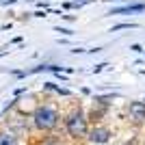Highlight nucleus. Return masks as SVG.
<instances>
[{
	"label": "nucleus",
	"mask_w": 145,
	"mask_h": 145,
	"mask_svg": "<svg viewBox=\"0 0 145 145\" xmlns=\"http://www.w3.org/2000/svg\"><path fill=\"white\" fill-rule=\"evenodd\" d=\"M30 123H33V128H35L37 132L52 134L61 123V113L54 104L41 102V104H37L35 110L30 113Z\"/></svg>",
	"instance_id": "1"
},
{
	"label": "nucleus",
	"mask_w": 145,
	"mask_h": 145,
	"mask_svg": "<svg viewBox=\"0 0 145 145\" xmlns=\"http://www.w3.org/2000/svg\"><path fill=\"white\" fill-rule=\"evenodd\" d=\"M63 126H65V132L72 141H82L87 139L89 134V119H87V113L82 106H74L69 113L63 119Z\"/></svg>",
	"instance_id": "2"
},
{
	"label": "nucleus",
	"mask_w": 145,
	"mask_h": 145,
	"mask_svg": "<svg viewBox=\"0 0 145 145\" xmlns=\"http://www.w3.org/2000/svg\"><path fill=\"white\" fill-rule=\"evenodd\" d=\"M113 137V130L104 123H97V126H91L89 128V134H87V141L93 145H106Z\"/></svg>",
	"instance_id": "3"
},
{
	"label": "nucleus",
	"mask_w": 145,
	"mask_h": 145,
	"mask_svg": "<svg viewBox=\"0 0 145 145\" xmlns=\"http://www.w3.org/2000/svg\"><path fill=\"white\" fill-rule=\"evenodd\" d=\"M126 115H128V121L132 126H143L145 123V102H130L126 108Z\"/></svg>",
	"instance_id": "4"
},
{
	"label": "nucleus",
	"mask_w": 145,
	"mask_h": 145,
	"mask_svg": "<svg viewBox=\"0 0 145 145\" xmlns=\"http://www.w3.org/2000/svg\"><path fill=\"white\" fill-rule=\"evenodd\" d=\"M5 130H9V132L13 134H26L28 132V119H26L24 113H20L18 117H7V128Z\"/></svg>",
	"instance_id": "5"
},
{
	"label": "nucleus",
	"mask_w": 145,
	"mask_h": 145,
	"mask_svg": "<svg viewBox=\"0 0 145 145\" xmlns=\"http://www.w3.org/2000/svg\"><path fill=\"white\" fill-rule=\"evenodd\" d=\"M110 106L108 104H100V102H93V108L87 113V119H89V123H93V126H97V123H102V119L106 115H108Z\"/></svg>",
	"instance_id": "6"
},
{
	"label": "nucleus",
	"mask_w": 145,
	"mask_h": 145,
	"mask_svg": "<svg viewBox=\"0 0 145 145\" xmlns=\"http://www.w3.org/2000/svg\"><path fill=\"white\" fill-rule=\"evenodd\" d=\"M0 145H20V137L9 130H0Z\"/></svg>",
	"instance_id": "7"
},
{
	"label": "nucleus",
	"mask_w": 145,
	"mask_h": 145,
	"mask_svg": "<svg viewBox=\"0 0 145 145\" xmlns=\"http://www.w3.org/2000/svg\"><path fill=\"white\" fill-rule=\"evenodd\" d=\"M145 11V5H128V7H121V9H113L108 15H121V13H139Z\"/></svg>",
	"instance_id": "8"
},
{
	"label": "nucleus",
	"mask_w": 145,
	"mask_h": 145,
	"mask_svg": "<svg viewBox=\"0 0 145 145\" xmlns=\"http://www.w3.org/2000/svg\"><path fill=\"white\" fill-rule=\"evenodd\" d=\"M37 145H61V139L56 134H48V137H43V139L37 141Z\"/></svg>",
	"instance_id": "9"
},
{
	"label": "nucleus",
	"mask_w": 145,
	"mask_h": 145,
	"mask_svg": "<svg viewBox=\"0 0 145 145\" xmlns=\"http://www.w3.org/2000/svg\"><path fill=\"white\" fill-rule=\"evenodd\" d=\"M121 28H137V24H117V26H113V28H110V33H117V30H121Z\"/></svg>",
	"instance_id": "10"
},
{
	"label": "nucleus",
	"mask_w": 145,
	"mask_h": 145,
	"mask_svg": "<svg viewBox=\"0 0 145 145\" xmlns=\"http://www.w3.org/2000/svg\"><path fill=\"white\" fill-rule=\"evenodd\" d=\"M56 33H63V35H74V33H72V30H67V28H59V26H56Z\"/></svg>",
	"instance_id": "11"
},
{
	"label": "nucleus",
	"mask_w": 145,
	"mask_h": 145,
	"mask_svg": "<svg viewBox=\"0 0 145 145\" xmlns=\"http://www.w3.org/2000/svg\"><path fill=\"white\" fill-rule=\"evenodd\" d=\"M104 67H106V63H100V65H95V67H93V72H102V69H104Z\"/></svg>",
	"instance_id": "12"
},
{
	"label": "nucleus",
	"mask_w": 145,
	"mask_h": 145,
	"mask_svg": "<svg viewBox=\"0 0 145 145\" xmlns=\"http://www.w3.org/2000/svg\"><path fill=\"white\" fill-rule=\"evenodd\" d=\"M130 50H134V52H143V48H141L139 43H134V46H130Z\"/></svg>",
	"instance_id": "13"
},
{
	"label": "nucleus",
	"mask_w": 145,
	"mask_h": 145,
	"mask_svg": "<svg viewBox=\"0 0 145 145\" xmlns=\"http://www.w3.org/2000/svg\"><path fill=\"white\" fill-rule=\"evenodd\" d=\"M123 145H137V139H130V141H126Z\"/></svg>",
	"instance_id": "14"
},
{
	"label": "nucleus",
	"mask_w": 145,
	"mask_h": 145,
	"mask_svg": "<svg viewBox=\"0 0 145 145\" xmlns=\"http://www.w3.org/2000/svg\"><path fill=\"white\" fill-rule=\"evenodd\" d=\"M106 2H113V0H106Z\"/></svg>",
	"instance_id": "15"
},
{
	"label": "nucleus",
	"mask_w": 145,
	"mask_h": 145,
	"mask_svg": "<svg viewBox=\"0 0 145 145\" xmlns=\"http://www.w3.org/2000/svg\"><path fill=\"white\" fill-rule=\"evenodd\" d=\"M143 145H145V139H143Z\"/></svg>",
	"instance_id": "16"
},
{
	"label": "nucleus",
	"mask_w": 145,
	"mask_h": 145,
	"mask_svg": "<svg viewBox=\"0 0 145 145\" xmlns=\"http://www.w3.org/2000/svg\"><path fill=\"white\" fill-rule=\"evenodd\" d=\"M74 2H78V0H74Z\"/></svg>",
	"instance_id": "17"
}]
</instances>
